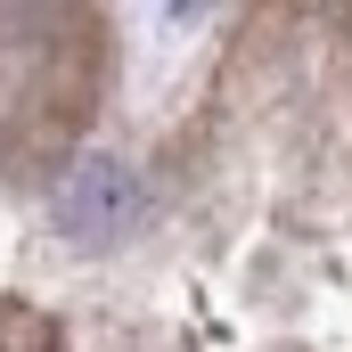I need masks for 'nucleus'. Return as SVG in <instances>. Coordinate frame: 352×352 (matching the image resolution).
<instances>
[{"mask_svg":"<svg viewBox=\"0 0 352 352\" xmlns=\"http://www.w3.org/2000/svg\"><path fill=\"white\" fill-rule=\"evenodd\" d=\"M131 213H140V188H131V173H123L115 156H82L74 180L58 188V221H66L74 238H123Z\"/></svg>","mask_w":352,"mask_h":352,"instance_id":"obj_1","label":"nucleus"}]
</instances>
